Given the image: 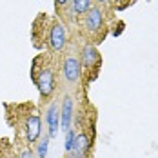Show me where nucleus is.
Listing matches in <instances>:
<instances>
[{
	"mask_svg": "<svg viewBox=\"0 0 158 158\" xmlns=\"http://www.w3.org/2000/svg\"><path fill=\"white\" fill-rule=\"evenodd\" d=\"M67 2H69V0H55V4H56L58 7H64V6H65Z\"/></svg>",
	"mask_w": 158,
	"mask_h": 158,
	"instance_id": "14",
	"label": "nucleus"
},
{
	"mask_svg": "<svg viewBox=\"0 0 158 158\" xmlns=\"http://www.w3.org/2000/svg\"><path fill=\"white\" fill-rule=\"evenodd\" d=\"M48 149H49V136L46 135L36 145V158H46L48 156Z\"/></svg>",
	"mask_w": 158,
	"mask_h": 158,
	"instance_id": "11",
	"label": "nucleus"
},
{
	"mask_svg": "<svg viewBox=\"0 0 158 158\" xmlns=\"http://www.w3.org/2000/svg\"><path fill=\"white\" fill-rule=\"evenodd\" d=\"M49 48L53 49V51H62L65 48V44H67V33H65V26L60 24V22H56V24H53L51 26V29H49Z\"/></svg>",
	"mask_w": 158,
	"mask_h": 158,
	"instance_id": "4",
	"label": "nucleus"
},
{
	"mask_svg": "<svg viewBox=\"0 0 158 158\" xmlns=\"http://www.w3.org/2000/svg\"><path fill=\"white\" fill-rule=\"evenodd\" d=\"M33 80L44 98H49L56 89V77H55V69L51 65H42L38 71L33 69Z\"/></svg>",
	"mask_w": 158,
	"mask_h": 158,
	"instance_id": "1",
	"label": "nucleus"
},
{
	"mask_svg": "<svg viewBox=\"0 0 158 158\" xmlns=\"http://www.w3.org/2000/svg\"><path fill=\"white\" fill-rule=\"evenodd\" d=\"M73 114H75V100L73 96H64L62 106H60V127L64 133H67L71 129V122H73Z\"/></svg>",
	"mask_w": 158,
	"mask_h": 158,
	"instance_id": "6",
	"label": "nucleus"
},
{
	"mask_svg": "<svg viewBox=\"0 0 158 158\" xmlns=\"http://www.w3.org/2000/svg\"><path fill=\"white\" fill-rule=\"evenodd\" d=\"M75 131L73 129H69L67 133H65V143H64V147H65V153H71V147H73V142H75Z\"/></svg>",
	"mask_w": 158,
	"mask_h": 158,
	"instance_id": "12",
	"label": "nucleus"
},
{
	"mask_svg": "<svg viewBox=\"0 0 158 158\" xmlns=\"http://www.w3.org/2000/svg\"><path fill=\"white\" fill-rule=\"evenodd\" d=\"M20 158H33V153H31V149L29 147H26L22 153H20Z\"/></svg>",
	"mask_w": 158,
	"mask_h": 158,
	"instance_id": "13",
	"label": "nucleus"
},
{
	"mask_svg": "<svg viewBox=\"0 0 158 158\" xmlns=\"http://www.w3.org/2000/svg\"><path fill=\"white\" fill-rule=\"evenodd\" d=\"M80 64H82V67H87V69H96V67L100 65V53L96 51L95 46L85 44V46L82 48Z\"/></svg>",
	"mask_w": 158,
	"mask_h": 158,
	"instance_id": "8",
	"label": "nucleus"
},
{
	"mask_svg": "<svg viewBox=\"0 0 158 158\" xmlns=\"http://www.w3.org/2000/svg\"><path fill=\"white\" fill-rule=\"evenodd\" d=\"M91 7H93V0H73V6H71L75 15H85Z\"/></svg>",
	"mask_w": 158,
	"mask_h": 158,
	"instance_id": "10",
	"label": "nucleus"
},
{
	"mask_svg": "<svg viewBox=\"0 0 158 158\" xmlns=\"http://www.w3.org/2000/svg\"><path fill=\"white\" fill-rule=\"evenodd\" d=\"M84 27L89 33H98L104 27V13L98 6H93L87 13H85V20H84Z\"/></svg>",
	"mask_w": 158,
	"mask_h": 158,
	"instance_id": "5",
	"label": "nucleus"
},
{
	"mask_svg": "<svg viewBox=\"0 0 158 158\" xmlns=\"http://www.w3.org/2000/svg\"><path fill=\"white\" fill-rule=\"evenodd\" d=\"M95 2H98V4H106V2H109V0H95Z\"/></svg>",
	"mask_w": 158,
	"mask_h": 158,
	"instance_id": "15",
	"label": "nucleus"
},
{
	"mask_svg": "<svg viewBox=\"0 0 158 158\" xmlns=\"http://www.w3.org/2000/svg\"><path fill=\"white\" fill-rule=\"evenodd\" d=\"M62 77L67 84H78L80 77H82V64L80 58L75 55L65 56L62 62Z\"/></svg>",
	"mask_w": 158,
	"mask_h": 158,
	"instance_id": "3",
	"label": "nucleus"
},
{
	"mask_svg": "<svg viewBox=\"0 0 158 158\" xmlns=\"http://www.w3.org/2000/svg\"><path fill=\"white\" fill-rule=\"evenodd\" d=\"M42 135V120L40 114L36 111L29 113L24 120V136H26V143H35Z\"/></svg>",
	"mask_w": 158,
	"mask_h": 158,
	"instance_id": "2",
	"label": "nucleus"
},
{
	"mask_svg": "<svg viewBox=\"0 0 158 158\" xmlns=\"http://www.w3.org/2000/svg\"><path fill=\"white\" fill-rule=\"evenodd\" d=\"M67 158H71V156H67Z\"/></svg>",
	"mask_w": 158,
	"mask_h": 158,
	"instance_id": "16",
	"label": "nucleus"
},
{
	"mask_svg": "<svg viewBox=\"0 0 158 158\" xmlns=\"http://www.w3.org/2000/svg\"><path fill=\"white\" fill-rule=\"evenodd\" d=\"M89 147H91V138L87 136V133H84V131L77 133L69 155H73V156H85L89 153Z\"/></svg>",
	"mask_w": 158,
	"mask_h": 158,
	"instance_id": "9",
	"label": "nucleus"
},
{
	"mask_svg": "<svg viewBox=\"0 0 158 158\" xmlns=\"http://www.w3.org/2000/svg\"><path fill=\"white\" fill-rule=\"evenodd\" d=\"M46 124H48V136L55 138L58 135V127H60V107L56 102H53L46 111Z\"/></svg>",
	"mask_w": 158,
	"mask_h": 158,
	"instance_id": "7",
	"label": "nucleus"
}]
</instances>
